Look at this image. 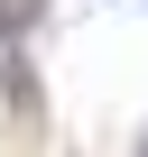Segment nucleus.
Here are the masks:
<instances>
[{"mask_svg":"<svg viewBox=\"0 0 148 157\" xmlns=\"http://www.w3.org/2000/svg\"><path fill=\"white\" fill-rule=\"evenodd\" d=\"M37 10H46V0H0V28H28Z\"/></svg>","mask_w":148,"mask_h":157,"instance_id":"nucleus-1","label":"nucleus"},{"mask_svg":"<svg viewBox=\"0 0 148 157\" xmlns=\"http://www.w3.org/2000/svg\"><path fill=\"white\" fill-rule=\"evenodd\" d=\"M139 157H148V148H139Z\"/></svg>","mask_w":148,"mask_h":157,"instance_id":"nucleus-2","label":"nucleus"}]
</instances>
